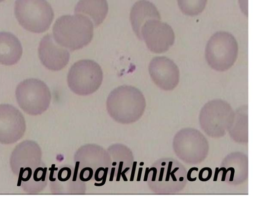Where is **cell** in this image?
Returning a JSON list of instances; mask_svg holds the SVG:
<instances>
[{
	"label": "cell",
	"mask_w": 253,
	"mask_h": 206,
	"mask_svg": "<svg viewBox=\"0 0 253 206\" xmlns=\"http://www.w3.org/2000/svg\"><path fill=\"white\" fill-rule=\"evenodd\" d=\"M52 32L56 43L72 51L90 42L93 36V24L83 15H65L56 20Z\"/></svg>",
	"instance_id": "obj_1"
},
{
	"label": "cell",
	"mask_w": 253,
	"mask_h": 206,
	"mask_svg": "<svg viewBox=\"0 0 253 206\" xmlns=\"http://www.w3.org/2000/svg\"><path fill=\"white\" fill-rule=\"evenodd\" d=\"M14 14L19 24L34 33L47 31L54 18V12L46 0H16Z\"/></svg>",
	"instance_id": "obj_2"
},
{
	"label": "cell",
	"mask_w": 253,
	"mask_h": 206,
	"mask_svg": "<svg viewBox=\"0 0 253 206\" xmlns=\"http://www.w3.org/2000/svg\"><path fill=\"white\" fill-rule=\"evenodd\" d=\"M107 104L109 111L114 118L122 122H129L141 114L144 100L138 89L123 85L115 88L110 93Z\"/></svg>",
	"instance_id": "obj_3"
},
{
	"label": "cell",
	"mask_w": 253,
	"mask_h": 206,
	"mask_svg": "<svg viewBox=\"0 0 253 206\" xmlns=\"http://www.w3.org/2000/svg\"><path fill=\"white\" fill-rule=\"evenodd\" d=\"M238 51L237 42L234 36L228 32L220 31L209 40L205 56L211 68L223 72L233 65L237 58Z\"/></svg>",
	"instance_id": "obj_4"
},
{
	"label": "cell",
	"mask_w": 253,
	"mask_h": 206,
	"mask_svg": "<svg viewBox=\"0 0 253 206\" xmlns=\"http://www.w3.org/2000/svg\"><path fill=\"white\" fill-rule=\"evenodd\" d=\"M17 102L27 114L40 115L48 108L51 94L45 82L38 79L24 80L17 86L15 90Z\"/></svg>",
	"instance_id": "obj_5"
},
{
	"label": "cell",
	"mask_w": 253,
	"mask_h": 206,
	"mask_svg": "<svg viewBox=\"0 0 253 206\" xmlns=\"http://www.w3.org/2000/svg\"><path fill=\"white\" fill-rule=\"evenodd\" d=\"M103 81V72L100 65L90 59L80 60L70 68L67 83L75 93L86 95L96 91Z\"/></svg>",
	"instance_id": "obj_6"
},
{
	"label": "cell",
	"mask_w": 253,
	"mask_h": 206,
	"mask_svg": "<svg viewBox=\"0 0 253 206\" xmlns=\"http://www.w3.org/2000/svg\"><path fill=\"white\" fill-rule=\"evenodd\" d=\"M141 40H144L148 48L156 53L168 50L174 42V34L171 27L160 20L146 22L140 32Z\"/></svg>",
	"instance_id": "obj_7"
},
{
	"label": "cell",
	"mask_w": 253,
	"mask_h": 206,
	"mask_svg": "<svg viewBox=\"0 0 253 206\" xmlns=\"http://www.w3.org/2000/svg\"><path fill=\"white\" fill-rule=\"evenodd\" d=\"M26 122L22 113L8 104H0V143L11 144L24 134Z\"/></svg>",
	"instance_id": "obj_8"
},
{
	"label": "cell",
	"mask_w": 253,
	"mask_h": 206,
	"mask_svg": "<svg viewBox=\"0 0 253 206\" xmlns=\"http://www.w3.org/2000/svg\"><path fill=\"white\" fill-rule=\"evenodd\" d=\"M149 73L154 82L165 90L174 89L179 81L178 67L170 59L166 57H156L150 61Z\"/></svg>",
	"instance_id": "obj_9"
},
{
	"label": "cell",
	"mask_w": 253,
	"mask_h": 206,
	"mask_svg": "<svg viewBox=\"0 0 253 206\" xmlns=\"http://www.w3.org/2000/svg\"><path fill=\"white\" fill-rule=\"evenodd\" d=\"M38 54L42 64L51 71L63 69L70 59L69 51L58 44L51 34H46L40 41Z\"/></svg>",
	"instance_id": "obj_10"
},
{
	"label": "cell",
	"mask_w": 253,
	"mask_h": 206,
	"mask_svg": "<svg viewBox=\"0 0 253 206\" xmlns=\"http://www.w3.org/2000/svg\"><path fill=\"white\" fill-rule=\"evenodd\" d=\"M40 152L39 146L33 141L25 140L18 144L10 158L12 172L16 175L20 169L39 165Z\"/></svg>",
	"instance_id": "obj_11"
},
{
	"label": "cell",
	"mask_w": 253,
	"mask_h": 206,
	"mask_svg": "<svg viewBox=\"0 0 253 206\" xmlns=\"http://www.w3.org/2000/svg\"><path fill=\"white\" fill-rule=\"evenodd\" d=\"M151 20H161L160 13L155 5L147 0L136 1L131 9L130 21L134 32L140 40L143 25Z\"/></svg>",
	"instance_id": "obj_12"
},
{
	"label": "cell",
	"mask_w": 253,
	"mask_h": 206,
	"mask_svg": "<svg viewBox=\"0 0 253 206\" xmlns=\"http://www.w3.org/2000/svg\"><path fill=\"white\" fill-rule=\"evenodd\" d=\"M23 48L19 39L13 34L0 32V64L11 66L17 63L22 55Z\"/></svg>",
	"instance_id": "obj_13"
},
{
	"label": "cell",
	"mask_w": 253,
	"mask_h": 206,
	"mask_svg": "<svg viewBox=\"0 0 253 206\" xmlns=\"http://www.w3.org/2000/svg\"><path fill=\"white\" fill-rule=\"evenodd\" d=\"M108 12L107 0H80L75 7V13L88 18L94 27L100 25Z\"/></svg>",
	"instance_id": "obj_14"
},
{
	"label": "cell",
	"mask_w": 253,
	"mask_h": 206,
	"mask_svg": "<svg viewBox=\"0 0 253 206\" xmlns=\"http://www.w3.org/2000/svg\"><path fill=\"white\" fill-rule=\"evenodd\" d=\"M46 173V167L39 166L32 173L18 178L17 185L27 193H37L41 190V184L45 181Z\"/></svg>",
	"instance_id": "obj_15"
},
{
	"label": "cell",
	"mask_w": 253,
	"mask_h": 206,
	"mask_svg": "<svg viewBox=\"0 0 253 206\" xmlns=\"http://www.w3.org/2000/svg\"><path fill=\"white\" fill-rule=\"evenodd\" d=\"M178 6L183 13L195 16L204 9L207 0H177Z\"/></svg>",
	"instance_id": "obj_16"
},
{
	"label": "cell",
	"mask_w": 253,
	"mask_h": 206,
	"mask_svg": "<svg viewBox=\"0 0 253 206\" xmlns=\"http://www.w3.org/2000/svg\"><path fill=\"white\" fill-rule=\"evenodd\" d=\"M108 169L109 168L108 167H106L105 168V170L103 171V179H102V182L101 183H94V186H98V187H100V186H103L105 183H106V179H107V174H108Z\"/></svg>",
	"instance_id": "obj_17"
},
{
	"label": "cell",
	"mask_w": 253,
	"mask_h": 206,
	"mask_svg": "<svg viewBox=\"0 0 253 206\" xmlns=\"http://www.w3.org/2000/svg\"><path fill=\"white\" fill-rule=\"evenodd\" d=\"M55 165L52 164L51 167L49 168V170H50L49 180L51 182H54L56 180V178L53 177V175L54 171L58 170V167H55Z\"/></svg>",
	"instance_id": "obj_18"
},
{
	"label": "cell",
	"mask_w": 253,
	"mask_h": 206,
	"mask_svg": "<svg viewBox=\"0 0 253 206\" xmlns=\"http://www.w3.org/2000/svg\"><path fill=\"white\" fill-rule=\"evenodd\" d=\"M194 170H195V171H197L198 170V168H197L196 167H191V168L189 169V170H188V171L187 172V180L188 181H190V182H194L197 179L196 177H195L194 178H192L191 177V173Z\"/></svg>",
	"instance_id": "obj_19"
},
{
	"label": "cell",
	"mask_w": 253,
	"mask_h": 206,
	"mask_svg": "<svg viewBox=\"0 0 253 206\" xmlns=\"http://www.w3.org/2000/svg\"><path fill=\"white\" fill-rule=\"evenodd\" d=\"M105 170V168L103 167H98L95 171V174H94V179L97 182H100L102 180L103 176L101 177V178H99L98 175L100 171H104Z\"/></svg>",
	"instance_id": "obj_20"
},
{
	"label": "cell",
	"mask_w": 253,
	"mask_h": 206,
	"mask_svg": "<svg viewBox=\"0 0 253 206\" xmlns=\"http://www.w3.org/2000/svg\"><path fill=\"white\" fill-rule=\"evenodd\" d=\"M80 163V162L79 161H77L76 162L74 174L72 178L73 181H76L77 180Z\"/></svg>",
	"instance_id": "obj_21"
},
{
	"label": "cell",
	"mask_w": 253,
	"mask_h": 206,
	"mask_svg": "<svg viewBox=\"0 0 253 206\" xmlns=\"http://www.w3.org/2000/svg\"><path fill=\"white\" fill-rule=\"evenodd\" d=\"M137 163V162L136 161H134V162H133V163L132 164V170H131L130 177V179H129V181H131V182L133 181L134 180Z\"/></svg>",
	"instance_id": "obj_22"
},
{
	"label": "cell",
	"mask_w": 253,
	"mask_h": 206,
	"mask_svg": "<svg viewBox=\"0 0 253 206\" xmlns=\"http://www.w3.org/2000/svg\"><path fill=\"white\" fill-rule=\"evenodd\" d=\"M123 164H124V162H123V161H121L119 163V165L118 173H117V177H116V179L117 181H119L120 180L121 172L122 171V167H123Z\"/></svg>",
	"instance_id": "obj_23"
},
{
	"label": "cell",
	"mask_w": 253,
	"mask_h": 206,
	"mask_svg": "<svg viewBox=\"0 0 253 206\" xmlns=\"http://www.w3.org/2000/svg\"><path fill=\"white\" fill-rule=\"evenodd\" d=\"M172 162H169V163L168 166L167 172L166 179H165V180L166 181H169V177H170V173L171 172V167H172Z\"/></svg>",
	"instance_id": "obj_24"
},
{
	"label": "cell",
	"mask_w": 253,
	"mask_h": 206,
	"mask_svg": "<svg viewBox=\"0 0 253 206\" xmlns=\"http://www.w3.org/2000/svg\"><path fill=\"white\" fill-rule=\"evenodd\" d=\"M149 169L151 171H153V175H152V181L154 182V181H155L156 180V175H157V169L155 167H152L150 168H149Z\"/></svg>",
	"instance_id": "obj_25"
},
{
	"label": "cell",
	"mask_w": 253,
	"mask_h": 206,
	"mask_svg": "<svg viewBox=\"0 0 253 206\" xmlns=\"http://www.w3.org/2000/svg\"><path fill=\"white\" fill-rule=\"evenodd\" d=\"M129 167H126L124 170L123 171H122L121 172V176L123 179V180L124 181H127V179L126 176V174L125 173L129 169Z\"/></svg>",
	"instance_id": "obj_26"
},
{
	"label": "cell",
	"mask_w": 253,
	"mask_h": 206,
	"mask_svg": "<svg viewBox=\"0 0 253 206\" xmlns=\"http://www.w3.org/2000/svg\"><path fill=\"white\" fill-rule=\"evenodd\" d=\"M226 168L224 167H221L218 169V171L220 172V171H223V174L221 178V181H224L225 180V177L226 175V173L225 172L226 171Z\"/></svg>",
	"instance_id": "obj_27"
},
{
	"label": "cell",
	"mask_w": 253,
	"mask_h": 206,
	"mask_svg": "<svg viewBox=\"0 0 253 206\" xmlns=\"http://www.w3.org/2000/svg\"><path fill=\"white\" fill-rule=\"evenodd\" d=\"M178 167H175L173 170H172L171 172H170V175L171 177V178L172 179V180L173 181H177V179L176 178V177L175 176V175H174V173L177 171L178 170Z\"/></svg>",
	"instance_id": "obj_28"
},
{
	"label": "cell",
	"mask_w": 253,
	"mask_h": 206,
	"mask_svg": "<svg viewBox=\"0 0 253 206\" xmlns=\"http://www.w3.org/2000/svg\"><path fill=\"white\" fill-rule=\"evenodd\" d=\"M229 171H231V174H230V178H229V181H233L234 176V173H235V169L232 167H229Z\"/></svg>",
	"instance_id": "obj_29"
},
{
	"label": "cell",
	"mask_w": 253,
	"mask_h": 206,
	"mask_svg": "<svg viewBox=\"0 0 253 206\" xmlns=\"http://www.w3.org/2000/svg\"><path fill=\"white\" fill-rule=\"evenodd\" d=\"M151 171V170L149 169V167H146V169H145V174H144V179H143V181H147V179H148V174Z\"/></svg>",
	"instance_id": "obj_30"
},
{
	"label": "cell",
	"mask_w": 253,
	"mask_h": 206,
	"mask_svg": "<svg viewBox=\"0 0 253 206\" xmlns=\"http://www.w3.org/2000/svg\"><path fill=\"white\" fill-rule=\"evenodd\" d=\"M116 168L115 167H112L111 173H110V176L109 178V181H113L115 174V171Z\"/></svg>",
	"instance_id": "obj_31"
},
{
	"label": "cell",
	"mask_w": 253,
	"mask_h": 206,
	"mask_svg": "<svg viewBox=\"0 0 253 206\" xmlns=\"http://www.w3.org/2000/svg\"><path fill=\"white\" fill-rule=\"evenodd\" d=\"M142 170H143V168L142 167H139L138 169V175H137V177L136 178L137 181H140L141 180Z\"/></svg>",
	"instance_id": "obj_32"
},
{
	"label": "cell",
	"mask_w": 253,
	"mask_h": 206,
	"mask_svg": "<svg viewBox=\"0 0 253 206\" xmlns=\"http://www.w3.org/2000/svg\"><path fill=\"white\" fill-rule=\"evenodd\" d=\"M164 170H165V167H162L161 168V170H160V175H159V179H158V181H162V180H163Z\"/></svg>",
	"instance_id": "obj_33"
},
{
	"label": "cell",
	"mask_w": 253,
	"mask_h": 206,
	"mask_svg": "<svg viewBox=\"0 0 253 206\" xmlns=\"http://www.w3.org/2000/svg\"><path fill=\"white\" fill-rule=\"evenodd\" d=\"M218 167H216L215 168V172H214V177H213V181H216L217 180V176H218V173H219V171H218Z\"/></svg>",
	"instance_id": "obj_34"
},
{
	"label": "cell",
	"mask_w": 253,
	"mask_h": 206,
	"mask_svg": "<svg viewBox=\"0 0 253 206\" xmlns=\"http://www.w3.org/2000/svg\"><path fill=\"white\" fill-rule=\"evenodd\" d=\"M117 165V163L116 162H114L112 163V165L113 166H116Z\"/></svg>",
	"instance_id": "obj_35"
},
{
	"label": "cell",
	"mask_w": 253,
	"mask_h": 206,
	"mask_svg": "<svg viewBox=\"0 0 253 206\" xmlns=\"http://www.w3.org/2000/svg\"><path fill=\"white\" fill-rule=\"evenodd\" d=\"M139 165H140V166H142V165H144V162H140V163H139Z\"/></svg>",
	"instance_id": "obj_36"
},
{
	"label": "cell",
	"mask_w": 253,
	"mask_h": 206,
	"mask_svg": "<svg viewBox=\"0 0 253 206\" xmlns=\"http://www.w3.org/2000/svg\"><path fill=\"white\" fill-rule=\"evenodd\" d=\"M179 181H183V177H180V178H179Z\"/></svg>",
	"instance_id": "obj_37"
},
{
	"label": "cell",
	"mask_w": 253,
	"mask_h": 206,
	"mask_svg": "<svg viewBox=\"0 0 253 206\" xmlns=\"http://www.w3.org/2000/svg\"><path fill=\"white\" fill-rule=\"evenodd\" d=\"M166 165V163H165V162H163V163L162 164V165Z\"/></svg>",
	"instance_id": "obj_38"
},
{
	"label": "cell",
	"mask_w": 253,
	"mask_h": 206,
	"mask_svg": "<svg viewBox=\"0 0 253 206\" xmlns=\"http://www.w3.org/2000/svg\"><path fill=\"white\" fill-rule=\"evenodd\" d=\"M4 0H0V2H1V1H3Z\"/></svg>",
	"instance_id": "obj_39"
}]
</instances>
